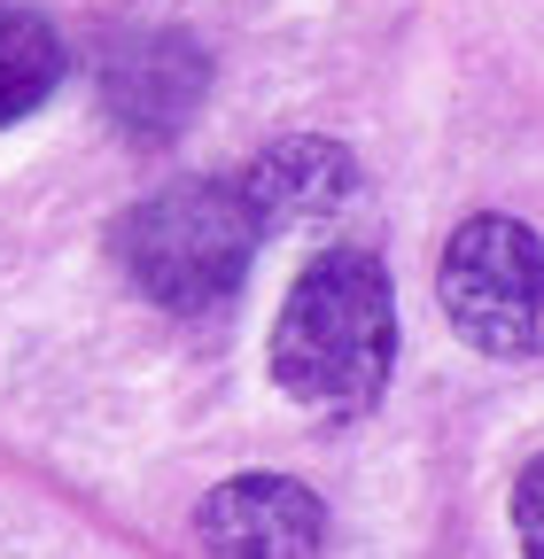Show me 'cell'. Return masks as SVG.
I'll return each instance as SVG.
<instances>
[{"label":"cell","instance_id":"1","mask_svg":"<svg viewBox=\"0 0 544 559\" xmlns=\"http://www.w3.org/2000/svg\"><path fill=\"white\" fill-rule=\"evenodd\" d=\"M397 366V296L366 249H327L272 319V381L304 412L358 419Z\"/></svg>","mask_w":544,"mask_h":559},{"label":"cell","instance_id":"2","mask_svg":"<svg viewBox=\"0 0 544 559\" xmlns=\"http://www.w3.org/2000/svg\"><path fill=\"white\" fill-rule=\"evenodd\" d=\"M264 234L272 226H264V210H257L241 171L234 179H172L125 218L117 257H125L132 288H141L149 304L211 311V304H226L249 280Z\"/></svg>","mask_w":544,"mask_h":559},{"label":"cell","instance_id":"3","mask_svg":"<svg viewBox=\"0 0 544 559\" xmlns=\"http://www.w3.org/2000/svg\"><path fill=\"white\" fill-rule=\"evenodd\" d=\"M444 319L483 358H536L544 349V249L521 218H466L444 241Z\"/></svg>","mask_w":544,"mask_h":559},{"label":"cell","instance_id":"4","mask_svg":"<svg viewBox=\"0 0 544 559\" xmlns=\"http://www.w3.org/2000/svg\"><path fill=\"white\" fill-rule=\"evenodd\" d=\"M194 544L211 559H319L327 506L288 474H234L194 506Z\"/></svg>","mask_w":544,"mask_h":559},{"label":"cell","instance_id":"5","mask_svg":"<svg viewBox=\"0 0 544 559\" xmlns=\"http://www.w3.org/2000/svg\"><path fill=\"white\" fill-rule=\"evenodd\" d=\"M202 102V55L179 39V32H132L109 47L102 62V109L117 132L132 140H172Z\"/></svg>","mask_w":544,"mask_h":559},{"label":"cell","instance_id":"6","mask_svg":"<svg viewBox=\"0 0 544 559\" xmlns=\"http://www.w3.org/2000/svg\"><path fill=\"white\" fill-rule=\"evenodd\" d=\"M241 179H249V194L264 210V226H281V218H327V210L358 187L351 148H334V140H272Z\"/></svg>","mask_w":544,"mask_h":559},{"label":"cell","instance_id":"7","mask_svg":"<svg viewBox=\"0 0 544 559\" xmlns=\"http://www.w3.org/2000/svg\"><path fill=\"white\" fill-rule=\"evenodd\" d=\"M55 86H62V32L24 0H0V124H24Z\"/></svg>","mask_w":544,"mask_h":559},{"label":"cell","instance_id":"8","mask_svg":"<svg viewBox=\"0 0 544 559\" xmlns=\"http://www.w3.org/2000/svg\"><path fill=\"white\" fill-rule=\"evenodd\" d=\"M513 536H521V559H544V451L513 481Z\"/></svg>","mask_w":544,"mask_h":559}]
</instances>
